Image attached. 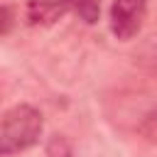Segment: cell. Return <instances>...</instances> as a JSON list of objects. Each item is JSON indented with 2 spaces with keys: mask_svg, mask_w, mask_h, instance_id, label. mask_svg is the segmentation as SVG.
I'll return each mask as SVG.
<instances>
[{
  "mask_svg": "<svg viewBox=\"0 0 157 157\" xmlns=\"http://www.w3.org/2000/svg\"><path fill=\"white\" fill-rule=\"evenodd\" d=\"M137 132H140V137H145L147 142L157 145V105L142 118V123L137 125Z\"/></svg>",
  "mask_w": 157,
  "mask_h": 157,
  "instance_id": "cell-4",
  "label": "cell"
},
{
  "mask_svg": "<svg viewBox=\"0 0 157 157\" xmlns=\"http://www.w3.org/2000/svg\"><path fill=\"white\" fill-rule=\"evenodd\" d=\"M44 118L42 113L29 103H17L2 115L0 125V155L15 157L29 147H34L42 137Z\"/></svg>",
  "mask_w": 157,
  "mask_h": 157,
  "instance_id": "cell-1",
  "label": "cell"
},
{
  "mask_svg": "<svg viewBox=\"0 0 157 157\" xmlns=\"http://www.w3.org/2000/svg\"><path fill=\"white\" fill-rule=\"evenodd\" d=\"M25 15L29 25L39 27L56 25L66 15H76L86 25H93L101 17V5L98 0H27Z\"/></svg>",
  "mask_w": 157,
  "mask_h": 157,
  "instance_id": "cell-2",
  "label": "cell"
},
{
  "mask_svg": "<svg viewBox=\"0 0 157 157\" xmlns=\"http://www.w3.org/2000/svg\"><path fill=\"white\" fill-rule=\"evenodd\" d=\"M147 17V0H113L110 5V32L118 42H130L140 34Z\"/></svg>",
  "mask_w": 157,
  "mask_h": 157,
  "instance_id": "cell-3",
  "label": "cell"
},
{
  "mask_svg": "<svg viewBox=\"0 0 157 157\" xmlns=\"http://www.w3.org/2000/svg\"><path fill=\"white\" fill-rule=\"evenodd\" d=\"M10 29H12V7L5 2L2 5V37H7Z\"/></svg>",
  "mask_w": 157,
  "mask_h": 157,
  "instance_id": "cell-6",
  "label": "cell"
},
{
  "mask_svg": "<svg viewBox=\"0 0 157 157\" xmlns=\"http://www.w3.org/2000/svg\"><path fill=\"white\" fill-rule=\"evenodd\" d=\"M47 157H71V145L64 135H52L47 142Z\"/></svg>",
  "mask_w": 157,
  "mask_h": 157,
  "instance_id": "cell-5",
  "label": "cell"
}]
</instances>
